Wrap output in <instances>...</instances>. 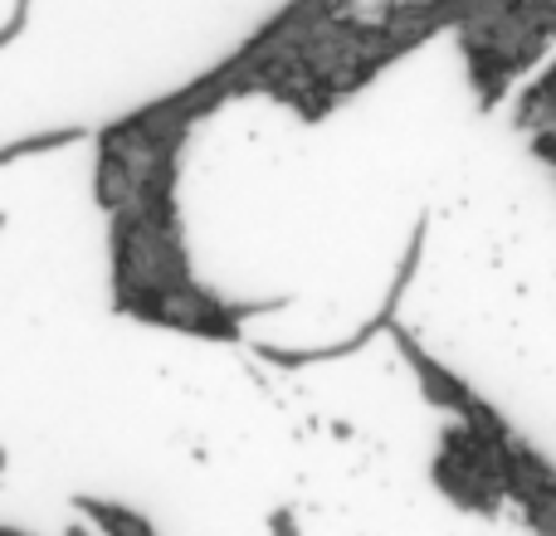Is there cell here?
Returning <instances> with one entry per match:
<instances>
[{
  "label": "cell",
  "mask_w": 556,
  "mask_h": 536,
  "mask_svg": "<svg viewBox=\"0 0 556 536\" xmlns=\"http://www.w3.org/2000/svg\"><path fill=\"white\" fill-rule=\"evenodd\" d=\"M425 240H430V215H420V220H415L410 244H405L401 264H395V278H391V288H386L381 307H376V312L366 317V322L356 327L352 336H342V342H327V346H269V342H254V356H260V361H269V366H283V371H303V366L346 361V356L366 352L376 336H386L395 322H401V303H405V293H410L415 273H420V264H425Z\"/></svg>",
  "instance_id": "cell-1"
},
{
  "label": "cell",
  "mask_w": 556,
  "mask_h": 536,
  "mask_svg": "<svg viewBox=\"0 0 556 536\" xmlns=\"http://www.w3.org/2000/svg\"><path fill=\"white\" fill-rule=\"evenodd\" d=\"M74 508L84 512L88 522H93L103 536H156V527L142 518V512L123 508V502H103V498H88V493H78Z\"/></svg>",
  "instance_id": "cell-3"
},
{
  "label": "cell",
  "mask_w": 556,
  "mask_h": 536,
  "mask_svg": "<svg viewBox=\"0 0 556 536\" xmlns=\"http://www.w3.org/2000/svg\"><path fill=\"white\" fill-rule=\"evenodd\" d=\"M0 230H5V215H0Z\"/></svg>",
  "instance_id": "cell-6"
},
{
  "label": "cell",
  "mask_w": 556,
  "mask_h": 536,
  "mask_svg": "<svg viewBox=\"0 0 556 536\" xmlns=\"http://www.w3.org/2000/svg\"><path fill=\"white\" fill-rule=\"evenodd\" d=\"M29 10H35V0H15V10H10V20L0 25V49L5 44H15L20 35H25V25H29Z\"/></svg>",
  "instance_id": "cell-4"
},
{
  "label": "cell",
  "mask_w": 556,
  "mask_h": 536,
  "mask_svg": "<svg viewBox=\"0 0 556 536\" xmlns=\"http://www.w3.org/2000/svg\"><path fill=\"white\" fill-rule=\"evenodd\" d=\"M68 536H84V532H68Z\"/></svg>",
  "instance_id": "cell-7"
},
{
  "label": "cell",
  "mask_w": 556,
  "mask_h": 536,
  "mask_svg": "<svg viewBox=\"0 0 556 536\" xmlns=\"http://www.w3.org/2000/svg\"><path fill=\"white\" fill-rule=\"evenodd\" d=\"M269 536H303V532H298L293 508H274L269 512Z\"/></svg>",
  "instance_id": "cell-5"
},
{
  "label": "cell",
  "mask_w": 556,
  "mask_h": 536,
  "mask_svg": "<svg viewBox=\"0 0 556 536\" xmlns=\"http://www.w3.org/2000/svg\"><path fill=\"white\" fill-rule=\"evenodd\" d=\"M386 336H391V342H395V352L405 356V366H410V375H415V381H420L425 400H430L434 410H450L454 420H459V424H469L473 434H483V439L493 444V459H498V449H503V444H508V439H518V434H513V424L498 414V405H489L479 391H473L469 381H464V375H454L450 366H440V361H434V356L425 352V346L415 342L410 332H405V322H395Z\"/></svg>",
  "instance_id": "cell-2"
}]
</instances>
